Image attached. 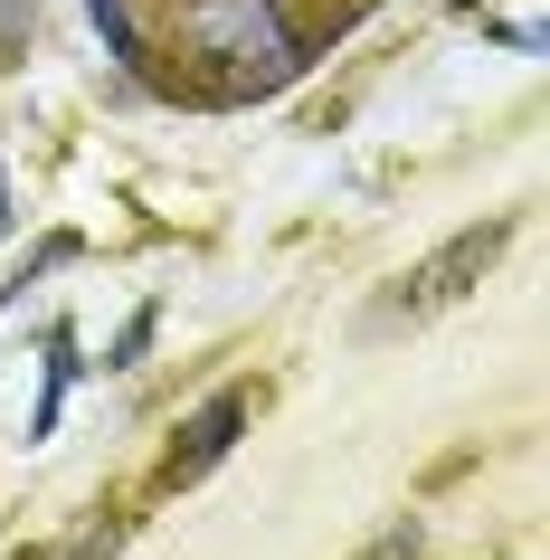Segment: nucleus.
<instances>
[{
	"mask_svg": "<svg viewBox=\"0 0 550 560\" xmlns=\"http://www.w3.org/2000/svg\"><path fill=\"white\" fill-rule=\"evenodd\" d=\"M237 428H247V389H219V399H209V409L180 428V446L162 456V485H200V475L237 446Z\"/></svg>",
	"mask_w": 550,
	"mask_h": 560,
	"instance_id": "2",
	"label": "nucleus"
},
{
	"mask_svg": "<svg viewBox=\"0 0 550 560\" xmlns=\"http://www.w3.org/2000/svg\"><path fill=\"white\" fill-rule=\"evenodd\" d=\"M10 560H48V551H10Z\"/></svg>",
	"mask_w": 550,
	"mask_h": 560,
	"instance_id": "5",
	"label": "nucleus"
},
{
	"mask_svg": "<svg viewBox=\"0 0 550 560\" xmlns=\"http://www.w3.org/2000/svg\"><path fill=\"white\" fill-rule=\"evenodd\" d=\"M513 247V219H484V229H456L446 247H436L428 266H408L399 276V314H436V304H456L484 285V266Z\"/></svg>",
	"mask_w": 550,
	"mask_h": 560,
	"instance_id": "1",
	"label": "nucleus"
},
{
	"mask_svg": "<svg viewBox=\"0 0 550 560\" xmlns=\"http://www.w3.org/2000/svg\"><path fill=\"white\" fill-rule=\"evenodd\" d=\"M361 560H418V523H389V532H379V541H371Z\"/></svg>",
	"mask_w": 550,
	"mask_h": 560,
	"instance_id": "3",
	"label": "nucleus"
},
{
	"mask_svg": "<svg viewBox=\"0 0 550 560\" xmlns=\"http://www.w3.org/2000/svg\"><path fill=\"white\" fill-rule=\"evenodd\" d=\"M0 237H10V172H0Z\"/></svg>",
	"mask_w": 550,
	"mask_h": 560,
	"instance_id": "4",
	"label": "nucleus"
}]
</instances>
